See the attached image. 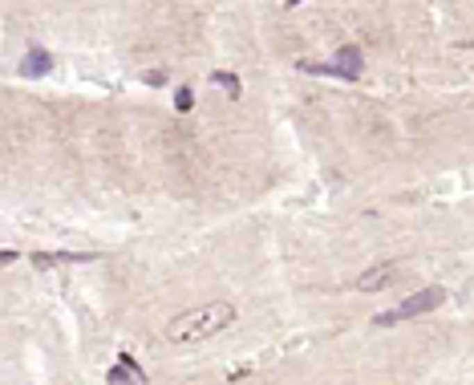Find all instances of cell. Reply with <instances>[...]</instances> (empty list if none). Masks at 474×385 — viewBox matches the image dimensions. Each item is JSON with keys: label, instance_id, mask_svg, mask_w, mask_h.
Wrapping results in <instances>:
<instances>
[{"label": "cell", "instance_id": "6da1fadb", "mask_svg": "<svg viewBox=\"0 0 474 385\" xmlns=\"http://www.w3.org/2000/svg\"><path fill=\"white\" fill-rule=\"evenodd\" d=\"M236 320V304L219 300V304H203V309H190V313H179L166 329V341L170 345H195V341L215 337L219 329H227Z\"/></svg>", "mask_w": 474, "mask_h": 385}, {"label": "cell", "instance_id": "7a4b0ae2", "mask_svg": "<svg viewBox=\"0 0 474 385\" xmlns=\"http://www.w3.org/2000/svg\"><path fill=\"white\" fill-rule=\"evenodd\" d=\"M446 300V288H438V284H430V288H422V292H414L409 300H405L398 313L402 316H422V313H434L438 304Z\"/></svg>", "mask_w": 474, "mask_h": 385}, {"label": "cell", "instance_id": "3957f363", "mask_svg": "<svg viewBox=\"0 0 474 385\" xmlns=\"http://www.w3.org/2000/svg\"><path fill=\"white\" fill-rule=\"evenodd\" d=\"M398 272H402L398 264H377V268H369V272L357 276V288H361V292H377V288H385Z\"/></svg>", "mask_w": 474, "mask_h": 385}, {"label": "cell", "instance_id": "277c9868", "mask_svg": "<svg viewBox=\"0 0 474 385\" xmlns=\"http://www.w3.org/2000/svg\"><path fill=\"white\" fill-rule=\"evenodd\" d=\"M336 69H341V77L345 81H357L361 77V69H365V61H361V49L357 45H341L336 49V61H332Z\"/></svg>", "mask_w": 474, "mask_h": 385}, {"label": "cell", "instance_id": "5b68a950", "mask_svg": "<svg viewBox=\"0 0 474 385\" xmlns=\"http://www.w3.org/2000/svg\"><path fill=\"white\" fill-rule=\"evenodd\" d=\"M21 73H24V77H45V73H53V57H49V49H41V45L28 49L24 61H21Z\"/></svg>", "mask_w": 474, "mask_h": 385}, {"label": "cell", "instance_id": "8992f818", "mask_svg": "<svg viewBox=\"0 0 474 385\" xmlns=\"http://www.w3.org/2000/svg\"><path fill=\"white\" fill-rule=\"evenodd\" d=\"M211 81H219V85H223L231 97L243 94V90H239V77H236V73H223V69H219V73H211Z\"/></svg>", "mask_w": 474, "mask_h": 385}, {"label": "cell", "instance_id": "52a82bcc", "mask_svg": "<svg viewBox=\"0 0 474 385\" xmlns=\"http://www.w3.org/2000/svg\"><path fill=\"white\" fill-rule=\"evenodd\" d=\"M122 369H126V373H130V377H134V385H142L146 382V373H142V365H138V361H134V357H130V353H122Z\"/></svg>", "mask_w": 474, "mask_h": 385}, {"label": "cell", "instance_id": "ba28073f", "mask_svg": "<svg viewBox=\"0 0 474 385\" xmlns=\"http://www.w3.org/2000/svg\"><path fill=\"white\" fill-rule=\"evenodd\" d=\"M190 106H195V90H190V85L174 90V110H179V114H187Z\"/></svg>", "mask_w": 474, "mask_h": 385}, {"label": "cell", "instance_id": "9c48e42d", "mask_svg": "<svg viewBox=\"0 0 474 385\" xmlns=\"http://www.w3.org/2000/svg\"><path fill=\"white\" fill-rule=\"evenodd\" d=\"M33 268H37V272H49V268H57V256H45V252H33Z\"/></svg>", "mask_w": 474, "mask_h": 385}, {"label": "cell", "instance_id": "30bf717a", "mask_svg": "<svg viewBox=\"0 0 474 385\" xmlns=\"http://www.w3.org/2000/svg\"><path fill=\"white\" fill-rule=\"evenodd\" d=\"M142 81H146V85H166V69H146Z\"/></svg>", "mask_w": 474, "mask_h": 385}, {"label": "cell", "instance_id": "8fae6325", "mask_svg": "<svg viewBox=\"0 0 474 385\" xmlns=\"http://www.w3.org/2000/svg\"><path fill=\"white\" fill-rule=\"evenodd\" d=\"M110 385H134V377H130V373H126V369H110Z\"/></svg>", "mask_w": 474, "mask_h": 385}, {"label": "cell", "instance_id": "7c38bea8", "mask_svg": "<svg viewBox=\"0 0 474 385\" xmlns=\"http://www.w3.org/2000/svg\"><path fill=\"white\" fill-rule=\"evenodd\" d=\"M398 320H402V313H381V316H373V325H377V329H385V325H398Z\"/></svg>", "mask_w": 474, "mask_h": 385}]
</instances>
